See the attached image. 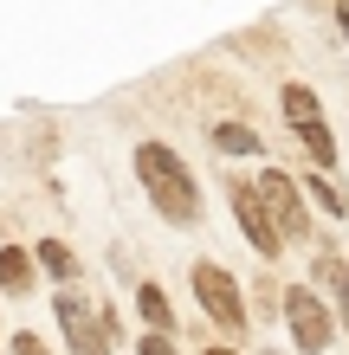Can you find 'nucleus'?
Segmentation results:
<instances>
[{
    "label": "nucleus",
    "mask_w": 349,
    "mask_h": 355,
    "mask_svg": "<svg viewBox=\"0 0 349 355\" xmlns=\"http://www.w3.org/2000/svg\"><path fill=\"white\" fill-rule=\"evenodd\" d=\"M136 181L149 187V200H155V214H162V220L188 226V220L201 214V200H194V175L181 168V155L169 149V142H142V149H136Z\"/></svg>",
    "instance_id": "1"
},
{
    "label": "nucleus",
    "mask_w": 349,
    "mask_h": 355,
    "mask_svg": "<svg viewBox=\"0 0 349 355\" xmlns=\"http://www.w3.org/2000/svg\"><path fill=\"white\" fill-rule=\"evenodd\" d=\"M278 304H284V323H291V343H298L304 355L330 349L337 323H330V304H323L311 284H291V291H278Z\"/></svg>",
    "instance_id": "2"
},
{
    "label": "nucleus",
    "mask_w": 349,
    "mask_h": 355,
    "mask_svg": "<svg viewBox=\"0 0 349 355\" xmlns=\"http://www.w3.org/2000/svg\"><path fill=\"white\" fill-rule=\"evenodd\" d=\"M253 194H259V207H265V220L278 226V239H311V214H304V200H298V181H291V175L265 168V175L253 181ZM311 245H317V239H311Z\"/></svg>",
    "instance_id": "3"
},
{
    "label": "nucleus",
    "mask_w": 349,
    "mask_h": 355,
    "mask_svg": "<svg viewBox=\"0 0 349 355\" xmlns=\"http://www.w3.org/2000/svg\"><path fill=\"white\" fill-rule=\"evenodd\" d=\"M52 310H58V329H65L71 355H110V310H91L78 291L52 297Z\"/></svg>",
    "instance_id": "4"
},
{
    "label": "nucleus",
    "mask_w": 349,
    "mask_h": 355,
    "mask_svg": "<svg viewBox=\"0 0 349 355\" xmlns=\"http://www.w3.org/2000/svg\"><path fill=\"white\" fill-rule=\"evenodd\" d=\"M194 297H201V310H207L220 329H246V304H239L233 271H220V265L201 259V265H194Z\"/></svg>",
    "instance_id": "5"
},
{
    "label": "nucleus",
    "mask_w": 349,
    "mask_h": 355,
    "mask_svg": "<svg viewBox=\"0 0 349 355\" xmlns=\"http://www.w3.org/2000/svg\"><path fill=\"white\" fill-rule=\"evenodd\" d=\"M227 200H233V214H239V226H246V239H253V252H259V259H278V252H284V239H278V226L265 220V207H259V194H253V181H233V187H227Z\"/></svg>",
    "instance_id": "6"
},
{
    "label": "nucleus",
    "mask_w": 349,
    "mask_h": 355,
    "mask_svg": "<svg viewBox=\"0 0 349 355\" xmlns=\"http://www.w3.org/2000/svg\"><path fill=\"white\" fill-rule=\"evenodd\" d=\"M0 291H13V297L33 291V259L19 252V245H0Z\"/></svg>",
    "instance_id": "7"
},
{
    "label": "nucleus",
    "mask_w": 349,
    "mask_h": 355,
    "mask_svg": "<svg viewBox=\"0 0 349 355\" xmlns=\"http://www.w3.org/2000/svg\"><path fill=\"white\" fill-rule=\"evenodd\" d=\"M136 310H142V323H149L155 336H169V329H175V310H169V297H162V284H142L136 291Z\"/></svg>",
    "instance_id": "8"
},
{
    "label": "nucleus",
    "mask_w": 349,
    "mask_h": 355,
    "mask_svg": "<svg viewBox=\"0 0 349 355\" xmlns=\"http://www.w3.org/2000/svg\"><path fill=\"white\" fill-rule=\"evenodd\" d=\"M278 103H284V123H291V130H298V123H317V116H323V110H317V97H311V85H284Z\"/></svg>",
    "instance_id": "9"
},
{
    "label": "nucleus",
    "mask_w": 349,
    "mask_h": 355,
    "mask_svg": "<svg viewBox=\"0 0 349 355\" xmlns=\"http://www.w3.org/2000/svg\"><path fill=\"white\" fill-rule=\"evenodd\" d=\"M317 278L337 291V304H343V329H349V259H337V252H323L317 259Z\"/></svg>",
    "instance_id": "10"
},
{
    "label": "nucleus",
    "mask_w": 349,
    "mask_h": 355,
    "mask_svg": "<svg viewBox=\"0 0 349 355\" xmlns=\"http://www.w3.org/2000/svg\"><path fill=\"white\" fill-rule=\"evenodd\" d=\"M214 149H227V155H259V136L246 130V123H214Z\"/></svg>",
    "instance_id": "11"
},
{
    "label": "nucleus",
    "mask_w": 349,
    "mask_h": 355,
    "mask_svg": "<svg viewBox=\"0 0 349 355\" xmlns=\"http://www.w3.org/2000/svg\"><path fill=\"white\" fill-rule=\"evenodd\" d=\"M39 265H46L52 278H71V271H78V259H71V252H65L58 239H46V245H39Z\"/></svg>",
    "instance_id": "12"
},
{
    "label": "nucleus",
    "mask_w": 349,
    "mask_h": 355,
    "mask_svg": "<svg viewBox=\"0 0 349 355\" xmlns=\"http://www.w3.org/2000/svg\"><path fill=\"white\" fill-rule=\"evenodd\" d=\"M311 194H317L323 207H330V214H337V220H349V194H343V187H330V181H323V175H311Z\"/></svg>",
    "instance_id": "13"
},
{
    "label": "nucleus",
    "mask_w": 349,
    "mask_h": 355,
    "mask_svg": "<svg viewBox=\"0 0 349 355\" xmlns=\"http://www.w3.org/2000/svg\"><path fill=\"white\" fill-rule=\"evenodd\" d=\"M136 355H181V349H175L169 336H155V329H149V336H142V343H136Z\"/></svg>",
    "instance_id": "14"
},
{
    "label": "nucleus",
    "mask_w": 349,
    "mask_h": 355,
    "mask_svg": "<svg viewBox=\"0 0 349 355\" xmlns=\"http://www.w3.org/2000/svg\"><path fill=\"white\" fill-rule=\"evenodd\" d=\"M7 349H13V355H46V343H39V336H33V329H19V336H13Z\"/></svg>",
    "instance_id": "15"
},
{
    "label": "nucleus",
    "mask_w": 349,
    "mask_h": 355,
    "mask_svg": "<svg viewBox=\"0 0 349 355\" xmlns=\"http://www.w3.org/2000/svg\"><path fill=\"white\" fill-rule=\"evenodd\" d=\"M337 19H343V39H349V0H337Z\"/></svg>",
    "instance_id": "16"
},
{
    "label": "nucleus",
    "mask_w": 349,
    "mask_h": 355,
    "mask_svg": "<svg viewBox=\"0 0 349 355\" xmlns=\"http://www.w3.org/2000/svg\"><path fill=\"white\" fill-rule=\"evenodd\" d=\"M201 355H239V349H227V343H207V349H201Z\"/></svg>",
    "instance_id": "17"
}]
</instances>
